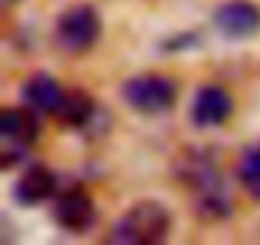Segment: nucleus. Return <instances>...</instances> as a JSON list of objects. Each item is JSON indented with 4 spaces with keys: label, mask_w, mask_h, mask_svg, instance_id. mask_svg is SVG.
I'll return each instance as SVG.
<instances>
[{
    "label": "nucleus",
    "mask_w": 260,
    "mask_h": 245,
    "mask_svg": "<svg viewBox=\"0 0 260 245\" xmlns=\"http://www.w3.org/2000/svg\"><path fill=\"white\" fill-rule=\"evenodd\" d=\"M122 97L130 107L143 115H158L174 105L176 84L161 74H141V77H133L125 82Z\"/></svg>",
    "instance_id": "3"
},
{
    "label": "nucleus",
    "mask_w": 260,
    "mask_h": 245,
    "mask_svg": "<svg viewBox=\"0 0 260 245\" xmlns=\"http://www.w3.org/2000/svg\"><path fill=\"white\" fill-rule=\"evenodd\" d=\"M56 192V176L46 166H31L23 171V176L16 184V199L26 207H34L44 199H49Z\"/></svg>",
    "instance_id": "10"
},
{
    "label": "nucleus",
    "mask_w": 260,
    "mask_h": 245,
    "mask_svg": "<svg viewBox=\"0 0 260 245\" xmlns=\"http://www.w3.org/2000/svg\"><path fill=\"white\" fill-rule=\"evenodd\" d=\"M0 133H3V166H13L23 159L26 148H31L39 138V120L34 110L13 107L0 115Z\"/></svg>",
    "instance_id": "4"
},
{
    "label": "nucleus",
    "mask_w": 260,
    "mask_h": 245,
    "mask_svg": "<svg viewBox=\"0 0 260 245\" xmlns=\"http://www.w3.org/2000/svg\"><path fill=\"white\" fill-rule=\"evenodd\" d=\"M54 220L69 232H84L94 222V202L82 187L64 189L54 202Z\"/></svg>",
    "instance_id": "6"
},
{
    "label": "nucleus",
    "mask_w": 260,
    "mask_h": 245,
    "mask_svg": "<svg viewBox=\"0 0 260 245\" xmlns=\"http://www.w3.org/2000/svg\"><path fill=\"white\" fill-rule=\"evenodd\" d=\"M214 23L230 39H247L260 28V11L247 0H232L214 13Z\"/></svg>",
    "instance_id": "8"
},
{
    "label": "nucleus",
    "mask_w": 260,
    "mask_h": 245,
    "mask_svg": "<svg viewBox=\"0 0 260 245\" xmlns=\"http://www.w3.org/2000/svg\"><path fill=\"white\" fill-rule=\"evenodd\" d=\"M64 100V89L56 84L54 77L49 74H34L26 84H23V102L26 107H31L34 112H54L59 110Z\"/></svg>",
    "instance_id": "9"
},
{
    "label": "nucleus",
    "mask_w": 260,
    "mask_h": 245,
    "mask_svg": "<svg viewBox=\"0 0 260 245\" xmlns=\"http://www.w3.org/2000/svg\"><path fill=\"white\" fill-rule=\"evenodd\" d=\"M232 95L224 87L207 84L197 92L194 105H191V120L199 128H217L232 115Z\"/></svg>",
    "instance_id": "7"
},
{
    "label": "nucleus",
    "mask_w": 260,
    "mask_h": 245,
    "mask_svg": "<svg viewBox=\"0 0 260 245\" xmlns=\"http://www.w3.org/2000/svg\"><path fill=\"white\" fill-rule=\"evenodd\" d=\"M237 179L252 199H260V146H252L240 156Z\"/></svg>",
    "instance_id": "12"
},
{
    "label": "nucleus",
    "mask_w": 260,
    "mask_h": 245,
    "mask_svg": "<svg viewBox=\"0 0 260 245\" xmlns=\"http://www.w3.org/2000/svg\"><path fill=\"white\" fill-rule=\"evenodd\" d=\"M92 112H94L92 97L82 89H72V92H64V100H61V105L56 110V117L61 122H67V126H72V128H79L92 117Z\"/></svg>",
    "instance_id": "11"
},
{
    "label": "nucleus",
    "mask_w": 260,
    "mask_h": 245,
    "mask_svg": "<svg viewBox=\"0 0 260 245\" xmlns=\"http://www.w3.org/2000/svg\"><path fill=\"white\" fill-rule=\"evenodd\" d=\"M184 181L189 184L191 194H194V207L202 217L209 220H219L227 217L232 209V199H230V189L224 187V179L219 176V171L204 161V159H191L184 164Z\"/></svg>",
    "instance_id": "2"
},
{
    "label": "nucleus",
    "mask_w": 260,
    "mask_h": 245,
    "mask_svg": "<svg viewBox=\"0 0 260 245\" xmlns=\"http://www.w3.org/2000/svg\"><path fill=\"white\" fill-rule=\"evenodd\" d=\"M56 41L69 54H82L100 39V18L89 6H74L64 11L56 21Z\"/></svg>",
    "instance_id": "5"
},
{
    "label": "nucleus",
    "mask_w": 260,
    "mask_h": 245,
    "mask_svg": "<svg viewBox=\"0 0 260 245\" xmlns=\"http://www.w3.org/2000/svg\"><path fill=\"white\" fill-rule=\"evenodd\" d=\"M171 230V215L158 202H138L130 207L112 230V242L122 245H153Z\"/></svg>",
    "instance_id": "1"
}]
</instances>
